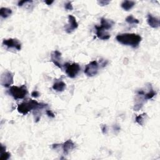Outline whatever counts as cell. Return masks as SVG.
<instances>
[{"label":"cell","mask_w":160,"mask_h":160,"mask_svg":"<svg viewBox=\"0 0 160 160\" xmlns=\"http://www.w3.org/2000/svg\"><path fill=\"white\" fill-rule=\"evenodd\" d=\"M126 22L129 25H136L139 23V20L133 17V16L130 15L126 18Z\"/></svg>","instance_id":"18"},{"label":"cell","mask_w":160,"mask_h":160,"mask_svg":"<svg viewBox=\"0 0 160 160\" xmlns=\"http://www.w3.org/2000/svg\"><path fill=\"white\" fill-rule=\"evenodd\" d=\"M115 25V22L112 19L104 18L101 19V25L95 26L96 29V35L99 39L102 40H108L110 38V35L108 33V30L111 29Z\"/></svg>","instance_id":"3"},{"label":"cell","mask_w":160,"mask_h":160,"mask_svg":"<svg viewBox=\"0 0 160 160\" xmlns=\"http://www.w3.org/2000/svg\"><path fill=\"white\" fill-rule=\"evenodd\" d=\"M102 132H103V133L105 134V133H106V132H107V127H106V125H103V126H102Z\"/></svg>","instance_id":"24"},{"label":"cell","mask_w":160,"mask_h":160,"mask_svg":"<svg viewBox=\"0 0 160 160\" xmlns=\"http://www.w3.org/2000/svg\"><path fill=\"white\" fill-rule=\"evenodd\" d=\"M12 14V10L8 8H2L0 9V15L3 18H6Z\"/></svg>","instance_id":"15"},{"label":"cell","mask_w":160,"mask_h":160,"mask_svg":"<svg viewBox=\"0 0 160 160\" xmlns=\"http://www.w3.org/2000/svg\"><path fill=\"white\" fill-rule=\"evenodd\" d=\"M11 155L9 153L6 152V147L3 145L1 146V156H0V160H7L8 159Z\"/></svg>","instance_id":"16"},{"label":"cell","mask_w":160,"mask_h":160,"mask_svg":"<svg viewBox=\"0 0 160 160\" xmlns=\"http://www.w3.org/2000/svg\"><path fill=\"white\" fill-rule=\"evenodd\" d=\"M31 2H33L32 1H22V2H19L18 3V5L19 6H22L25 3H31Z\"/></svg>","instance_id":"21"},{"label":"cell","mask_w":160,"mask_h":160,"mask_svg":"<svg viewBox=\"0 0 160 160\" xmlns=\"http://www.w3.org/2000/svg\"><path fill=\"white\" fill-rule=\"evenodd\" d=\"M46 113L48 115V116H49V117H52V118H54L55 117L54 113L52 111H50V110H47V111H46Z\"/></svg>","instance_id":"23"},{"label":"cell","mask_w":160,"mask_h":160,"mask_svg":"<svg viewBox=\"0 0 160 160\" xmlns=\"http://www.w3.org/2000/svg\"><path fill=\"white\" fill-rule=\"evenodd\" d=\"M65 88H66V84L62 81L56 82L53 85V89L55 90V91L58 92H63Z\"/></svg>","instance_id":"13"},{"label":"cell","mask_w":160,"mask_h":160,"mask_svg":"<svg viewBox=\"0 0 160 160\" xmlns=\"http://www.w3.org/2000/svg\"><path fill=\"white\" fill-rule=\"evenodd\" d=\"M64 66L65 67V72L66 75L71 78H75L81 70V68H80L79 64L76 63L72 64L67 63Z\"/></svg>","instance_id":"5"},{"label":"cell","mask_w":160,"mask_h":160,"mask_svg":"<svg viewBox=\"0 0 160 160\" xmlns=\"http://www.w3.org/2000/svg\"><path fill=\"white\" fill-rule=\"evenodd\" d=\"M147 117L146 113H143L142 115H139L136 117V122L139 125L143 126L145 123V120Z\"/></svg>","instance_id":"17"},{"label":"cell","mask_w":160,"mask_h":160,"mask_svg":"<svg viewBox=\"0 0 160 160\" xmlns=\"http://www.w3.org/2000/svg\"><path fill=\"white\" fill-rule=\"evenodd\" d=\"M47 106V105L44 103H39L33 99H29L18 105L17 107L18 112L23 115H27L32 110H41Z\"/></svg>","instance_id":"2"},{"label":"cell","mask_w":160,"mask_h":160,"mask_svg":"<svg viewBox=\"0 0 160 160\" xmlns=\"http://www.w3.org/2000/svg\"><path fill=\"white\" fill-rule=\"evenodd\" d=\"M39 95H40L39 93L38 92H37V91H34L32 93V96L33 97H35V98H38V97L39 96Z\"/></svg>","instance_id":"22"},{"label":"cell","mask_w":160,"mask_h":160,"mask_svg":"<svg viewBox=\"0 0 160 160\" xmlns=\"http://www.w3.org/2000/svg\"><path fill=\"white\" fill-rule=\"evenodd\" d=\"M117 41L122 45L137 48L142 42V37L135 33H123L117 35Z\"/></svg>","instance_id":"1"},{"label":"cell","mask_w":160,"mask_h":160,"mask_svg":"<svg viewBox=\"0 0 160 160\" xmlns=\"http://www.w3.org/2000/svg\"><path fill=\"white\" fill-rule=\"evenodd\" d=\"M13 74L10 72H5L1 76V84L2 86L8 88L13 83Z\"/></svg>","instance_id":"8"},{"label":"cell","mask_w":160,"mask_h":160,"mask_svg":"<svg viewBox=\"0 0 160 160\" xmlns=\"http://www.w3.org/2000/svg\"><path fill=\"white\" fill-rule=\"evenodd\" d=\"M99 65L96 61H93L88 64L85 69V73L89 77H92L97 75L98 72Z\"/></svg>","instance_id":"7"},{"label":"cell","mask_w":160,"mask_h":160,"mask_svg":"<svg viewBox=\"0 0 160 160\" xmlns=\"http://www.w3.org/2000/svg\"><path fill=\"white\" fill-rule=\"evenodd\" d=\"M147 22H148V25L153 28H157L159 26V18L153 16L151 14H148Z\"/></svg>","instance_id":"12"},{"label":"cell","mask_w":160,"mask_h":160,"mask_svg":"<svg viewBox=\"0 0 160 160\" xmlns=\"http://www.w3.org/2000/svg\"><path fill=\"white\" fill-rule=\"evenodd\" d=\"M65 8L66 10H68V11H72V10H73V5L72 4V2H68L65 4Z\"/></svg>","instance_id":"19"},{"label":"cell","mask_w":160,"mask_h":160,"mask_svg":"<svg viewBox=\"0 0 160 160\" xmlns=\"http://www.w3.org/2000/svg\"><path fill=\"white\" fill-rule=\"evenodd\" d=\"M135 5V2L133 1H124L121 6L122 8L125 11H129Z\"/></svg>","instance_id":"14"},{"label":"cell","mask_w":160,"mask_h":160,"mask_svg":"<svg viewBox=\"0 0 160 160\" xmlns=\"http://www.w3.org/2000/svg\"><path fill=\"white\" fill-rule=\"evenodd\" d=\"M62 148L64 155H67L70 152H72L75 148V145L71 139H68L62 145Z\"/></svg>","instance_id":"11"},{"label":"cell","mask_w":160,"mask_h":160,"mask_svg":"<svg viewBox=\"0 0 160 160\" xmlns=\"http://www.w3.org/2000/svg\"><path fill=\"white\" fill-rule=\"evenodd\" d=\"M51 60L55 65L58 66L59 68L63 69V66L64 65L62 64V53L59 52L57 51V50L53 52L51 54Z\"/></svg>","instance_id":"10"},{"label":"cell","mask_w":160,"mask_h":160,"mask_svg":"<svg viewBox=\"0 0 160 160\" xmlns=\"http://www.w3.org/2000/svg\"><path fill=\"white\" fill-rule=\"evenodd\" d=\"M8 93L14 99H22L26 97L28 94V90L25 85L21 86H13L8 89Z\"/></svg>","instance_id":"4"},{"label":"cell","mask_w":160,"mask_h":160,"mask_svg":"<svg viewBox=\"0 0 160 160\" xmlns=\"http://www.w3.org/2000/svg\"><path fill=\"white\" fill-rule=\"evenodd\" d=\"M78 27V23L76 22V18L72 16H68V24L65 26V31L68 33H71Z\"/></svg>","instance_id":"9"},{"label":"cell","mask_w":160,"mask_h":160,"mask_svg":"<svg viewBox=\"0 0 160 160\" xmlns=\"http://www.w3.org/2000/svg\"><path fill=\"white\" fill-rule=\"evenodd\" d=\"M3 45L6 46L7 49H15L19 51L22 49V43L18 39L15 38H9L4 39L3 41Z\"/></svg>","instance_id":"6"},{"label":"cell","mask_w":160,"mask_h":160,"mask_svg":"<svg viewBox=\"0 0 160 160\" xmlns=\"http://www.w3.org/2000/svg\"><path fill=\"white\" fill-rule=\"evenodd\" d=\"M109 3H110L109 1H100V2H98V3L99 4V5H101V6H105V5H108Z\"/></svg>","instance_id":"20"},{"label":"cell","mask_w":160,"mask_h":160,"mask_svg":"<svg viewBox=\"0 0 160 160\" xmlns=\"http://www.w3.org/2000/svg\"><path fill=\"white\" fill-rule=\"evenodd\" d=\"M45 2L47 5H51L53 3V1H45Z\"/></svg>","instance_id":"25"}]
</instances>
